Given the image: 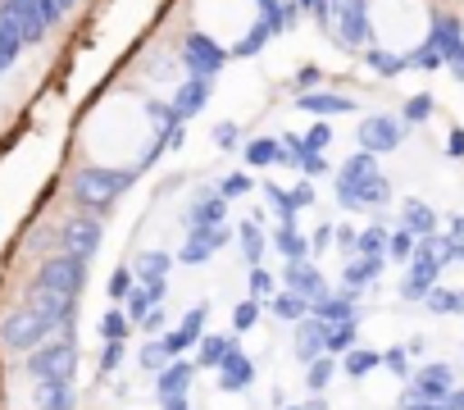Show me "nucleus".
Returning a JSON list of instances; mask_svg holds the SVG:
<instances>
[{
	"label": "nucleus",
	"mask_w": 464,
	"mask_h": 410,
	"mask_svg": "<svg viewBox=\"0 0 464 410\" xmlns=\"http://www.w3.org/2000/svg\"><path fill=\"white\" fill-rule=\"evenodd\" d=\"M169 15L196 42H205L223 55H237L265 33L269 5L265 0H178Z\"/></svg>",
	"instance_id": "obj_3"
},
{
	"label": "nucleus",
	"mask_w": 464,
	"mask_h": 410,
	"mask_svg": "<svg viewBox=\"0 0 464 410\" xmlns=\"http://www.w3.org/2000/svg\"><path fill=\"white\" fill-rule=\"evenodd\" d=\"M441 24V0H364L360 28L387 60H414Z\"/></svg>",
	"instance_id": "obj_2"
},
{
	"label": "nucleus",
	"mask_w": 464,
	"mask_h": 410,
	"mask_svg": "<svg viewBox=\"0 0 464 410\" xmlns=\"http://www.w3.org/2000/svg\"><path fill=\"white\" fill-rule=\"evenodd\" d=\"M450 24H455L459 37H464V0H450Z\"/></svg>",
	"instance_id": "obj_4"
},
{
	"label": "nucleus",
	"mask_w": 464,
	"mask_h": 410,
	"mask_svg": "<svg viewBox=\"0 0 464 410\" xmlns=\"http://www.w3.org/2000/svg\"><path fill=\"white\" fill-rule=\"evenodd\" d=\"M78 142H82V155H87L82 178L123 182V178H132L137 169L150 164V155L164 142V123H160V110L146 92L110 87L82 114Z\"/></svg>",
	"instance_id": "obj_1"
}]
</instances>
